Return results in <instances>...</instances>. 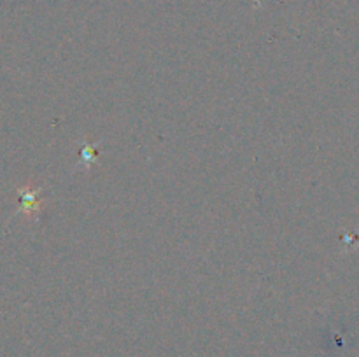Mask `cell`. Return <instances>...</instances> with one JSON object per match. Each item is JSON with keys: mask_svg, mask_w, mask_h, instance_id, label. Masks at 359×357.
<instances>
[{"mask_svg": "<svg viewBox=\"0 0 359 357\" xmlns=\"http://www.w3.org/2000/svg\"><path fill=\"white\" fill-rule=\"evenodd\" d=\"M102 142H97V144H88V142H79V161H77L76 164V172L77 170H84L88 172L91 167L95 164V160H97V150L98 147H100Z\"/></svg>", "mask_w": 359, "mask_h": 357, "instance_id": "obj_1", "label": "cell"}, {"mask_svg": "<svg viewBox=\"0 0 359 357\" xmlns=\"http://www.w3.org/2000/svg\"><path fill=\"white\" fill-rule=\"evenodd\" d=\"M23 202H21V210H27V212H39L42 209V202L39 200L41 196V189L37 191H30V189H25L23 191Z\"/></svg>", "mask_w": 359, "mask_h": 357, "instance_id": "obj_2", "label": "cell"}]
</instances>
